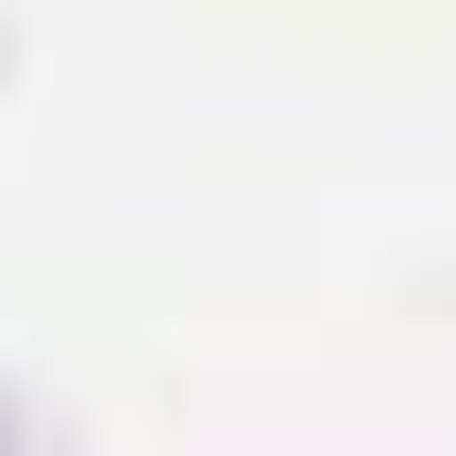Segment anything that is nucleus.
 I'll return each mask as SVG.
<instances>
[]
</instances>
